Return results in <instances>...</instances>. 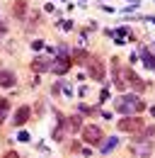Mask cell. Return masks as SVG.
I'll list each match as a JSON object with an SVG mask.
<instances>
[{"label":"cell","instance_id":"cell-1","mask_svg":"<svg viewBox=\"0 0 155 158\" xmlns=\"http://www.w3.org/2000/svg\"><path fill=\"white\" fill-rule=\"evenodd\" d=\"M114 102H116V112H121V114H138V112L145 110V102L136 95H124Z\"/></svg>","mask_w":155,"mask_h":158},{"label":"cell","instance_id":"cell-2","mask_svg":"<svg viewBox=\"0 0 155 158\" xmlns=\"http://www.w3.org/2000/svg\"><path fill=\"white\" fill-rule=\"evenodd\" d=\"M145 124H143V119L138 117V114H126L124 119H119V124H116V129L119 131H141Z\"/></svg>","mask_w":155,"mask_h":158},{"label":"cell","instance_id":"cell-3","mask_svg":"<svg viewBox=\"0 0 155 158\" xmlns=\"http://www.w3.org/2000/svg\"><path fill=\"white\" fill-rule=\"evenodd\" d=\"M82 139H85V143H90V146H102L104 134H102V129H99L97 124H87V127H82Z\"/></svg>","mask_w":155,"mask_h":158},{"label":"cell","instance_id":"cell-4","mask_svg":"<svg viewBox=\"0 0 155 158\" xmlns=\"http://www.w3.org/2000/svg\"><path fill=\"white\" fill-rule=\"evenodd\" d=\"M119 59H114V85L116 90H126V85H129V68H121L119 63H116Z\"/></svg>","mask_w":155,"mask_h":158},{"label":"cell","instance_id":"cell-5","mask_svg":"<svg viewBox=\"0 0 155 158\" xmlns=\"http://www.w3.org/2000/svg\"><path fill=\"white\" fill-rule=\"evenodd\" d=\"M70 66H73V61L68 59V56H58V59H54L51 71H54L56 76H63V73H68V71H70Z\"/></svg>","mask_w":155,"mask_h":158},{"label":"cell","instance_id":"cell-6","mask_svg":"<svg viewBox=\"0 0 155 158\" xmlns=\"http://www.w3.org/2000/svg\"><path fill=\"white\" fill-rule=\"evenodd\" d=\"M29 114H32V110H29L27 105H22L17 112H15V127H17V129H19V127H24V124L29 122Z\"/></svg>","mask_w":155,"mask_h":158},{"label":"cell","instance_id":"cell-7","mask_svg":"<svg viewBox=\"0 0 155 158\" xmlns=\"http://www.w3.org/2000/svg\"><path fill=\"white\" fill-rule=\"evenodd\" d=\"M90 76L95 80H104V66L99 59H90Z\"/></svg>","mask_w":155,"mask_h":158},{"label":"cell","instance_id":"cell-8","mask_svg":"<svg viewBox=\"0 0 155 158\" xmlns=\"http://www.w3.org/2000/svg\"><path fill=\"white\" fill-rule=\"evenodd\" d=\"M133 153L138 156H150V151H153V141H133Z\"/></svg>","mask_w":155,"mask_h":158},{"label":"cell","instance_id":"cell-9","mask_svg":"<svg viewBox=\"0 0 155 158\" xmlns=\"http://www.w3.org/2000/svg\"><path fill=\"white\" fill-rule=\"evenodd\" d=\"M51 66H54V59H46V56H39V59H34V63H32V68H34L37 73L51 71Z\"/></svg>","mask_w":155,"mask_h":158},{"label":"cell","instance_id":"cell-10","mask_svg":"<svg viewBox=\"0 0 155 158\" xmlns=\"http://www.w3.org/2000/svg\"><path fill=\"white\" fill-rule=\"evenodd\" d=\"M15 73L12 71H0V88H12L15 85Z\"/></svg>","mask_w":155,"mask_h":158},{"label":"cell","instance_id":"cell-11","mask_svg":"<svg viewBox=\"0 0 155 158\" xmlns=\"http://www.w3.org/2000/svg\"><path fill=\"white\" fill-rule=\"evenodd\" d=\"M153 139H155V127H143L136 141H153Z\"/></svg>","mask_w":155,"mask_h":158},{"label":"cell","instance_id":"cell-12","mask_svg":"<svg viewBox=\"0 0 155 158\" xmlns=\"http://www.w3.org/2000/svg\"><path fill=\"white\" fill-rule=\"evenodd\" d=\"M129 85H133V90H138V93H141V90H145V83H143V78H138L133 71L129 73Z\"/></svg>","mask_w":155,"mask_h":158},{"label":"cell","instance_id":"cell-13","mask_svg":"<svg viewBox=\"0 0 155 158\" xmlns=\"http://www.w3.org/2000/svg\"><path fill=\"white\" fill-rule=\"evenodd\" d=\"M90 54H85V51H75L73 54V63H80V66H85V63H90Z\"/></svg>","mask_w":155,"mask_h":158},{"label":"cell","instance_id":"cell-14","mask_svg":"<svg viewBox=\"0 0 155 158\" xmlns=\"http://www.w3.org/2000/svg\"><path fill=\"white\" fill-rule=\"evenodd\" d=\"M7 110H10V100L0 98V124L5 122V117H7Z\"/></svg>","mask_w":155,"mask_h":158},{"label":"cell","instance_id":"cell-15","mask_svg":"<svg viewBox=\"0 0 155 158\" xmlns=\"http://www.w3.org/2000/svg\"><path fill=\"white\" fill-rule=\"evenodd\" d=\"M80 124H82V122H80V114H73V117L68 119V129H70V131H78Z\"/></svg>","mask_w":155,"mask_h":158},{"label":"cell","instance_id":"cell-16","mask_svg":"<svg viewBox=\"0 0 155 158\" xmlns=\"http://www.w3.org/2000/svg\"><path fill=\"white\" fill-rule=\"evenodd\" d=\"M12 12H15L17 17H22V15L27 12V2H24V0H19V2H15V7H12Z\"/></svg>","mask_w":155,"mask_h":158},{"label":"cell","instance_id":"cell-17","mask_svg":"<svg viewBox=\"0 0 155 158\" xmlns=\"http://www.w3.org/2000/svg\"><path fill=\"white\" fill-rule=\"evenodd\" d=\"M116 143H119V139H109V141H102V146H99V148L107 153V151H112V148H114Z\"/></svg>","mask_w":155,"mask_h":158},{"label":"cell","instance_id":"cell-18","mask_svg":"<svg viewBox=\"0 0 155 158\" xmlns=\"http://www.w3.org/2000/svg\"><path fill=\"white\" fill-rule=\"evenodd\" d=\"M78 110H80V112H82V114H95V110H92V107H85V105H80V107H78Z\"/></svg>","mask_w":155,"mask_h":158},{"label":"cell","instance_id":"cell-19","mask_svg":"<svg viewBox=\"0 0 155 158\" xmlns=\"http://www.w3.org/2000/svg\"><path fill=\"white\" fill-rule=\"evenodd\" d=\"M19 141H29V134L27 131H19Z\"/></svg>","mask_w":155,"mask_h":158},{"label":"cell","instance_id":"cell-20","mask_svg":"<svg viewBox=\"0 0 155 158\" xmlns=\"http://www.w3.org/2000/svg\"><path fill=\"white\" fill-rule=\"evenodd\" d=\"M2 158H19V156H17V153H15V151H7V153H5V156H2Z\"/></svg>","mask_w":155,"mask_h":158},{"label":"cell","instance_id":"cell-21","mask_svg":"<svg viewBox=\"0 0 155 158\" xmlns=\"http://www.w3.org/2000/svg\"><path fill=\"white\" fill-rule=\"evenodd\" d=\"M5 29H7V27H5V24H0V34H5Z\"/></svg>","mask_w":155,"mask_h":158}]
</instances>
